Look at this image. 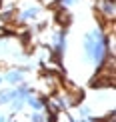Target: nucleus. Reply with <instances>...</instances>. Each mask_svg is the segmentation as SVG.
I'll return each mask as SVG.
<instances>
[{
    "mask_svg": "<svg viewBox=\"0 0 116 122\" xmlns=\"http://www.w3.org/2000/svg\"><path fill=\"white\" fill-rule=\"evenodd\" d=\"M82 56L94 70L104 68L112 56V36H108L102 26H92L82 36Z\"/></svg>",
    "mask_w": 116,
    "mask_h": 122,
    "instance_id": "nucleus-1",
    "label": "nucleus"
},
{
    "mask_svg": "<svg viewBox=\"0 0 116 122\" xmlns=\"http://www.w3.org/2000/svg\"><path fill=\"white\" fill-rule=\"evenodd\" d=\"M50 50H52V58L60 64L62 56L68 50V30L66 28H56L50 36Z\"/></svg>",
    "mask_w": 116,
    "mask_h": 122,
    "instance_id": "nucleus-2",
    "label": "nucleus"
},
{
    "mask_svg": "<svg viewBox=\"0 0 116 122\" xmlns=\"http://www.w3.org/2000/svg\"><path fill=\"white\" fill-rule=\"evenodd\" d=\"M16 14V20L18 24H30V22H36V20L42 16V6L36 2H30V4H24L22 8L18 10Z\"/></svg>",
    "mask_w": 116,
    "mask_h": 122,
    "instance_id": "nucleus-3",
    "label": "nucleus"
},
{
    "mask_svg": "<svg viewBox=\"0 0 116 122\" xmlns=\"http://www.w3.org/2000/svg\"><path fill=\"white\" fill-rule=\"evenodd\" d=\"M2 80L8 86H18V84L26 82V72H24L20 66H16V68H8L6 72L2 74Z\"/></svg>",
    "mask_w": 116,
    "mask_h": 122,
    "instance_id": "nucleus-4",
    "label": "nucleus"
},
{
    "mask_svg": "<svg viewBox=\"0 0 116 122\" xmlns=\"http://www.w3.org/2000/svg\"><path fill=\"white\" fill-rule=\"evenodd\" d=\"M16 96V88L14 86H8V88L0 90V106H10V102L14 100Z\"/></svg>",
    "mask_w": 116,
    "mask_h": 122,
    "instance_id": "nucleus-5",
    "label": "nucleus"
},
{
    "mask_svg": "<svg viewBox=\"0 0 116 122\" xmlns=\"http://www.w3.org/2000/svg\"><path fill=\"white\" fill-rule=\"evenodd\" d=\"M98 10L102 12L104 18L108 20L114 18V2H110V0H98Z\"/></svg>",
    "mask_w": 116,
    "mask_h": 122,
    "instance_id": "nucleus-6",
    "label": "nucleus"
},
{
    "mask_svg": "<svg viewBox=\"0 0 116 122\" xmlns=\"http://www.w3.org/2000/svg\"><path fill=\"white\" fill-rule=\"evenodd\" d=\"M78 118H96L94 116V108L90 104H80L78 106Z\"/></svg>",
    "mask_w": 116,
    "mask_h": 122,
    "instance_id": "nucleus-7",
    "label": "nucleus"
},
{
    "mask_svg": "<svg viewBox=\"0 0 116 122\" xmlns=\"http://www.w3.org/2000/svg\"><path fill=\"white\" fill-rule=\"evenodd\" d=\"M28 122H50V116L46 112H32L28 116Z\"/></svg>",
    "mask_w": 116,
    "mask_h": 122,
    "instance_id": "nucleus-8",
    "label": "nucleus"
},
{
    "mask_svg": "<svg viewBox=\"0 0 116 122\" xmlns=\"http://www.w3.org/2000/svg\"><path fill=\"white\" fill-rule=\"evenodd\" d=\"M80 0H56V6H60L62 10H70L72 6H76Z\"/></svg>",
    "mask_w": 116,
    "mask_h": 122,
    "instance_id": "nucleus-9",
    "label": "nucleus"
},
{
    "mask_svg": "<svg viewBox=\"0 0 116 122\" xmlns=\"http://www.w3.org/2000/svg\"><path fill=\"white\" fill-rule=\"evenodd\" d=\"M10 120H12V116L6 114L4 110H0V122H10Z\"/></svg>",
    "mask_w": 116,
    "mask_h": 122,
    "instance_id": "nucleus-10",
    "label": "nucleus"
},
{
    "mask_svg": "<svg viewBox=\"0 0 116 122\" xmlns=\"http://www.w3.org/2000/svg\"><path fill=\"white\" fill-rule=\"evenodd\" d=\"M76 122H100V118H78Z\"/></svg>",
    "mask_w": 116,
    "mask_h": 122,
    "instance_id": "nucleus-11",
    "label": "nucleus"
},
{
    "mask_svg": "<svg viewBox=\"0 0 116 122\" xmlns=\"http://www.w3.org/2000/svg\"><path fill=\"white\" fill-rule=\"evenodd\" d=\"M4 84V80H2V74H0V86H2Z\"/></svg>",
    "mask_w": 116,
    "mask_h": 122,
    "instance_id": "nucleus-12",
    "label": "nucleus"
}]
</instances>
